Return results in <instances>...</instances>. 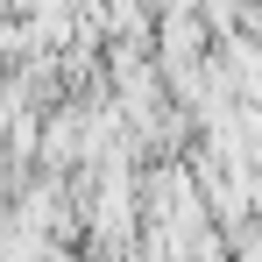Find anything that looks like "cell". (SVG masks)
<instances>
[{"instance_id": "1", "label": "cell", "mask_w": 262, "mask_h": 262, "mask_svg": "<svg viewBox=\"0 0 262 262\" xmlns=\"http://www.w3.org/2000/svg\"><path fill=\"white\" fill-rule=\"evenodd\" d=\"M241 262H262V241H248V248H241Z\"/></svg>"}]
</instances>
